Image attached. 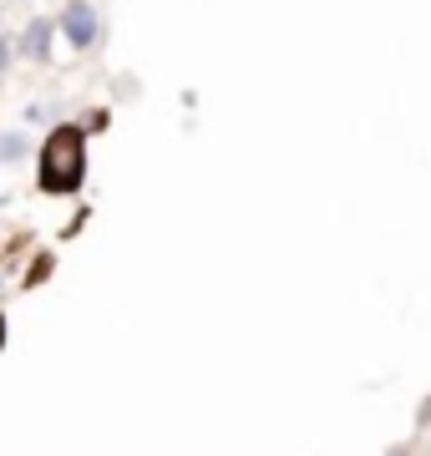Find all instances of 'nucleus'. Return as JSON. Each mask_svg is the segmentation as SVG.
Masks as SVG:
<instances>
[{"mask_svg":"<svg viewBox=\"0 0 431 456\" xmlns=\"http://www.w3.org/2000/svg\"><path fill=\"white\" fill-rule=\"evenodd\" d=\"M56 31L71 41V51H92L102 36V16L92 0H67L61 5V16H56Z\"/></svg>","mask_w":431,"mask_h":456,"instance_id":"f03ea898","label":"nucleus"},{"mask_svg":"<svg viewBox=\"0 0 431 456\" xmlns=\"http://www.w3.org/2000/svg\"><path fill=\"white\" fill-rule=\"evenodd\" d=\"M107 122H112V112H107V107H92V112H86L82 122H77V127H82L86 137H92V132H107Z\"/></svg>","mask_w":431,"mask_h":456,"instance_id":"423d86ee","label":"nucleus"},{"mask_svg":"<svg viewBox=\"0 0 431 456\" xmlns=\"http://www.w3.org/2000/svg\"><path fill=\"white\" fill-rule=\"evenodd\" d=\"M51 269H56V259H51V254H36L31 274L20 279V289H36V284H46V279H51Z\"/></svg>","mask_w":431,"mask_h":456,"instance_id":"39448f33","label":"nucleus"},{"mask_svg":"<svg viewBox=\"0 0 431 456\" xmlns=\"http://www.w3.org/2000/svg\"><path fill=\"white\" fill-rule=\"evenodd\" d=\"M16 61V36H0V71H11Z\"/></svg>","mask_w":431,"mask_h":456,"instance_id":"0eeeda50","label":"nucleus"},{"mask_svg":"<svg viewBox=\"0 0 431 456\" xmlns=\"http://www.w3.org/2000/svg\"><path fill=\"white\" fill-rule=\"evenodd\" d=\"M86 183V132L77 122H61V127L46 132L41 142V158H36V188L46 198H71L82 193Z\"/></svg>","mask_w":431,"mask_h":456,"instance_id":"f257e3e1","label":"nucleus"},{"mask_svg":"<svg viewBox=\"0 0 431 456\" xmlns=\"http://www.w3.org/2000/svg\"><path fill=\"white\" fill-rule=\"evenodd\" d=\"M51 31H56V20L36 16L31 26L16 36V56H26V61H51Z\"/></svg>","mask_w":431,"mask_h":456,"instance_id":"7ed1b4c3","label":"nucleus"},{"mask_svg":"<svg viewBox=\"0 0 431 456\" xmlns=\"http://www.w3.org/2000/svg\"><path fill=\"white\" fill-rule=\"evenodd\" d=\"M5 340H11V320H5V310H0V350H5Z\"/></svg>","mask_w":431,"mask_h":456,"instance_id":"6e6552de","label":"nucleus"},{"mask_svg":"<svg viewBox=\"0 0 431 456\" xmlns=\"http://www.w3.org/2000/svg\"><path fill=\"white\" fill-rule=\"evenodd\" d=\"M26 152H31L26 132H0V167H16Z\"/></svg>","mask_w":431,"mask_h":456,"instance_id":"20e7f679","label":"nucleus"}]
</instances>
